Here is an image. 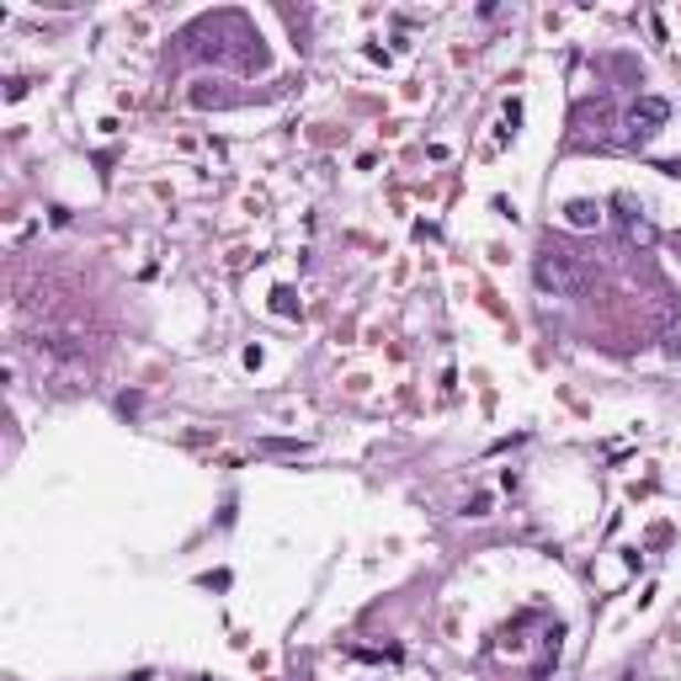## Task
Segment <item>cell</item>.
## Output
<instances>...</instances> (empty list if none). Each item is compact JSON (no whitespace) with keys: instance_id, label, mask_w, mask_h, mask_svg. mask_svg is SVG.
<instances>
[{"instance_id":"4","label":"cell","mask_w":681,"mask_h":681,"mask_svg":"<svg viewBox=\"0 0 681 681\" xmlns=\"http://www.w3.org/2000/svg\"><path fill=\"white\" fill-rule=\"evenodd\" d=\"M564 219H570L575 230H596V224H602V208L586 203V198H575V203L564 208Z\"/></svg>"},{"instance_id":"5","label":"cell","mask_w":681,"mask_h":681,"mask_svg":"<svg viewBox=\"0 0 681 681\" xmlns=\"http://www.w3.org/2000/svg\"><path fill=\"white\" fill-rule=\"evenodd\" d=\"M677 256H681V235H677Z\"/></svg>"},{"instance_id":"3","label":"cell","mask_w":681,"mask_h":681,"mask_svg":"<svg viewBox=\"0 0 681 681\" xmlns=\"http://www.w3.org/2000/svg\"><path fill=\"white\" fill-rule=\"evenodd\" d=\"M666 118H671V102H660V96H639V102L628 107V118H623V139H628V145H650Z\"/></svg>"},{"instance_id":"2","label":"cell","mask_w":681,"mask_h":681,"mask_svg":"<svg viewBox=\"0 0 681 681\" xmlns=\"http://www.w3.org/2000/svg\"><path fill=\"white\" fill-rule=\"evenodd\" d=\"M575 145L581 149L613 145V102H607V96H596V102H581V107H575Z\"/></svg>"},{"instance_id":"1","label":"cell","mask_w":681,"mask_h":681,"mask_svg":"<svg viewBox=\"0 0 681 681\" xmlns=\"http://www.w3.org/2000/svg\"><path fill=\"white\" fill-rule=\"evenodd\" d=\"M533 277L543 294H581L586 288V267H581V256L560 245V240H543L538 245V262H533Z\"/></svg>"}]
</instances>
